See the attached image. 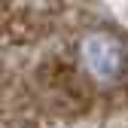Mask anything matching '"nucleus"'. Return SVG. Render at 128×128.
<instances>
[{"label": "nucleus", "mask_w": 128, "mask_h": 128, "mask_svg": "<svg viewBox=\"0 0 128 128\" xmlns=\"http://www.w3.org/2000/svg\"><path fill=\"white\" fill-rule=\"evenodd\" d=\"M82 64L98 82H113L125 67L122 43L110 34H88L82 40Z\"/></svg>", "instance_id": "obj_1"}]
</instances>
